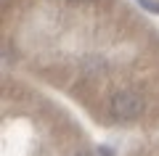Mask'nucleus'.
<instances>
[{
    "label": "nucleus",
    "mask_w": 159,
    "mask_h": 156,
    "mask_svg": "<svg viewBox=\"0 0 159 156\" xmlns=\"http://www.w3.org/2000/svg\"><path fill=\"white\" fill-rule=\"evenodd\" d=\"M143 111V98L135 90H119L111 95V114L122 122H133Z\"/></svg>",
    "instance_id": "f257e3e1"
},
{
    "label": "nucleus",
    "mask_w": 159,
    "mask_h": 156,
    "mask_svg": "<svg viewBox=\"0 0 159 156\" xmlns=\"http://www.w3.org/2000/svg\"><path fill=\"white\" fill-rule=\"evenodd\" d=\"M138 3H141L143 8H148L151 13H159V3H157V0H138Z\"/></svg>",
    "instance_id": "f03ea898"
},
{
    "label": "nucleus",
    "mask_w": 159,
    "mask_h": 156,
    "mask_svg": "<svg viewBox=\"0 0 159 156\" xmlns=\"http://www.w3.org/2000/svg\"><path fill=\"white\" fill-rule=\"evenodd\" d=\"M80 3H85V0H80Z\"/></svg>",
    "instance_id": "7ed1b4c3"
}]
</instances>
